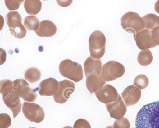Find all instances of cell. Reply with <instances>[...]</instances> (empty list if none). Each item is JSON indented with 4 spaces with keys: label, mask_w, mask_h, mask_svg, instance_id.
Instances as JSON below:
<instances>
[{
    "label": "cell",
    "mask_w": 159,
    "mask_h": 128,
    "mask_svg": "<svg viewBox=\"0 0 159 128\" xmlns=\"http://www.w3.org/2000/svg\"><path fill=\"white\" fill-rule=\"evenodd\" d=\"M113 126L114 128H130V124L127 118L122 117L115 120Z\"/></svg>",
    "instance_id": "obj_26"
},
{
    "label": "cell",
    "mask_w": 159,
    "mask_h": 128,
    "mask_svg": "<svg viewBox=\"0 0 159 128\" xmlns=\"http://www.w3.org/2000/svg\"><path fill=\"white\" fill-rule=\"evenodd\" d=\"M59 71L62 76L75 82L81 81L84 77L81 65L70 59H65L61 62L59 66Z\"/></svg>",
    "instance_id": "obj_3"
},
{
    "label": "cell",
    "mask_w": 159,
    "mask_h": 128,
    "mask_svg": "<svg viewBox=\"0 0 159 128\" xmlns=\"http://www.w3.org/2000/svg\"><path fill=\"white\" fill-rule=\"evenodd\" d=\"M20 98L26 101L34 102L37 97L36 90L29 87L28 83L23 79H16L13 81Z\"/></svg>",
    "instance_id": "obj_10"
},
{
    "label": "cell",
    "mask_w": 159,
    "mask_h": 128,
    "mask_svg": "<svg viewBox=\"0 0 159 128\" xmlns=\"http://www.w3.org/2000/svg\"><path fill=\"white\" fill-rule=\"evenodd\" d=\"M39 21L35 16H26L24 19V25L28 30L36 31L39 25Z\"/></svg>",
    "instance_id": "obj_23"
},
{
    "label": "cell",
    "mask_w": 159,
    "mask_h": 128,
    "mask_svg": "<svg viewBox=\"0 0 159 128\" xmlns=\"http://www.w3.org/2000/svg\"><path fill=\"white\" fill-rule=\"evenodd\" d=\"M136 128H159V100L143 106L137 113Z\"/></svg>",
    "instance_id": "obj_1"
},
{
    "label": "cell",
    "mask_w": 159,
    "mask_h": 128,
    "mask_svg": "<svg viewBox=\"0 0 159 128\" xmlns=\"http://www.w3.org/2000/svg\"><path fill=\"white\" fill-rule=\"evenodd\" d=\"M141 91L134 85L127 86L121 95L126 106L133 105L139 100L141 96Z\"/></svg>",
    "instance_id": "obj_15"
},
{
    "label": "cell",
    "mask_w": 159,
    "mask_h": 128,
    "mask_svg": "<svg viewBox=\"0 0 159 128\" xmlns=\"http://www.w3.org/2000/svg\"><path fill=\"white\" fill-rule=\"evenodd\" d=\"M145 29L151 30L159 27V16L154 14H147L142 17Z\"/></svg>",
    "instance_id": "obj_20"
},
{
    "label": "cell",
    "mask_w": 159,
    "mask_h": 128,
    "mask_svg": "<svg viewBox=\"0 0 159 128\" xmlns=\"http://www.w3.org/2000/svg\"><path fill=\"white\" fill-rule=\"evenodd\" d=\"M63 128H72V127L71 126H66L64 127Z\"/></svg>",
    "instance_id": "obj_32"
},
{
    "label": "cell",
    "mask_w": 159,
    "mask_h": 128,
    "mask_svg": "<svg viewBox=\"0 0 159 128\" xmlns=\"http://www.w3.org/2000/svg\"><path fill=\"white\" fill-rule=\"evenodd\" d=\"M153 59V57L151 51L148 49L141 50L139 53L137 61L142 66H146L150 65Z\"/></svg>",
    "instance_id": "obj_21"
},
{
    "label": "cell",
    "mask_w": 159,
    "mask_h": 128,
    "mask_svg": "<svg viewBox=\"0 0 159 128\" xmlns=\"http://www.w3.org/2000/svg\"><path fill=\"white\" fill-rule=\"evenodd\" d=\"M106 107L110 117L116 120L122 118L127 111L126 106L120 94L116 101L106 104Z\"/></svg>",
    "instance_id": "obj_12"
},
{
    "label": "cell",
    "mask_w": 159,
    "mask_h": 128,
    "mask_svg": "<svg viewBox=\"0 0 159 128\" xmlns=\"http://www.w3.org/2000/svg\"><path fill=\"white\" fill-rule=\"evenodd\" d=\"M73 128H91L90 124L85 119H79L75 122L73 126Z\"/></svg>",
    "instance_id": "obj_28"
},
{
    "label": "cell",
    "mask_w": 159,
    "mask_h": 128,
    "mask_svg": "<svg viewBox=\"0 0 159 128\" xmlns=\"http://www.w3.org/2000/svg\"><path fill=\"white\" fill-rule=\"evenodd\" d=\"M86 78V86L91 94L95 93L106 83V81L103 79L101 74H91Z\"/></svg>",
    "instance_id": "obj_17"
},
{
    "label": "cell",
    "mask_w": 159,
    "mask_h": 128,
    "mask_svg": "<svg viewBox=\"0 0 159 128\" xmlns=\"http://www.w3.org/2000/svg\"><path fill=\"white\" fill-rule=\"evenodd\" d=\"M5 20L11 33L15 37L22 39L26 34V30L21 23V17L17 11H10L6 15Z\"/></svg>",
    "instance_id": "obj_6"
},
{
    "label": "cell",
    "mask_w": 159,
    "mask_h": 128,
    "mask_svg": "<svg viewBox=\"0 0 159 128\" xmlns=\"http://www.w3.org/2000/svg\"><path fill=\"white\" fill-rule=\"evenodd\" d=\"M136 45L142 50L155 47L150 30L144 29L134 34Z\"/></svg>",
    "instance_id": "obj_14"
},
{
    "label": "cell",
    "mask_w": 159,
    "mask_h": 128,
    "mask_svg": "<svg viewBox=\"0 0 159 128\" xmlns=\"http://www.w3.org/2000/svg\"><path fill=\"white\" fill-rule=\"evenodd\" d=\"M133 83L136 87L141 90L145 89L148 86L149 80L145 75L140 74L135 77Z\"/></svg>",
    "instance_id": "obj_24"
},
{
    "label": "cell",
    "mask_w": 159,
    "mask_h": 128,
    "mask_svg": "<svg viewBox=\"0 0 159 128\" xmlns=\"http://www.w3.org/2000/svg\"><path fill=\"white\" fill-rule=\"evenodd\" d=\"M59 82L58 90L53 96L54 101L59 104L66 103L75 89L74 83L70 80L65 79Z\"/></svg>",
    "instance_id": "obj_9"
},
{
    "label": "cell",
    "mask_w": 159,
    "mask_h": 128,
    "mask_svg": "<svg viewBox=\"0 0 159 128\" xmlns=\"http://www.w3.org/2000/svg\"><path fill=\"white\" fill-rule=\"evenodd\" d=\"M83 66L86 77L91 74H101L102 64L100 59L90 56L85 61Z\"/></svg>",
    "instance_id": "obj_16"
},
{
    "label": "cell",
    "mask_w": 159,
    "mask_h": 128,
    "mask_svg": "<svg viewBox=\"0 0 159 128\" xmlns=\"http://www.w3.org/2000/svg\"><path fill=\"white\" fill-rule=\"evenodd\" d=\"M106 128H114L113 126H110L107 127Z\"/></svg>",
    "instance_id": "obj_31"
},
{
    "label": "cell",
    "mask_w": 159,
    "mask_h": 128,
    "mask_svg": "<svg viewBox=\"0 0 159 128\" xmlns=\"http://www.w3.org/2000/svg\"><path fill=\"white\" fill-rule=\"evenodd\" d=\"M106 37L104 34L98 30L93 32L89 39L90 55L96 59H100L105 53Z\"/></svg>",
    "instance_id": "obj_4"
},
{
    "label": "cell",
    "mask_w": 159,
    "mask_h": 128,
    "mask_svg": "<svg viewBox=\"0 0 159 128\" xmlns=\"http://www.w3.org/2000/svg\"><path fill=\"white\" fill-rule=\"evenodd\" d=\"M125 71L122 64L115 61H110L103 65L101 75L106 81H111L122 76Z\"/></svg>",
    "instance_id": "obj_7"
},
{
    "label": "cell",
    "mask_w": 159,
    "mask_h": 128,
    "mask_svg": "<svg viewBox=\"0 0 159 128\" xmlns=\"http://www.w3.org/2000/svg\"><path fill=\"white\" fill-rule=\"evenodd\" d=\"M154 9L155 11L159 14V0L155 2L154 5Z\"/></svg>",
    "instance_id": "obj_30"
},
{
    "label": "cell",
    "mask_w": 159,
    "mask_h": 128,
    "mask_svg": "<svg viewBox=\"0 0 159 128\" xmlns=\"http://www.w3.org/2000/svg\"><path fill=\"white\" fill-rule=\"evenodd\" d=\"M95 94L99 101L106 104L115 101L119 95L115 88L108 84L103 86L95 93Z\"/></svg>",
    "instance_id": "obj_11"
},
{
    "label": "cell",
    "mask_w": 159,
    "mask_h": 128,
    "mask_svg": "<svg viewBox=\"0 0 159 128\" xmlns=\"http://www.w3.org/2000/svg\"><path fill=\"white\" fill-rule=\"evenodd\" d=\"M29 128H35L34 127H29Z\"/></svg>",
    "instance_id": "obj_33"
},
{
    "label": "cell",
    "mask_w": 159,
    "mask_h": 128,
    "mask_svg": "<svg viewBox=\"0 0 159 128\" xmlns=\"http://www.w3.org/2000/svg\"><path fill=\"white\" fill-rule=\"evenodd\" d=\"M24 6L28 14L35 15L40 11L42 3L39 0H26L24 2Z\"/></svg>",
    "instance_id": "obj_19"
},
{
    "label": "cell",
    "mask_w": 159,
    "mask_h": 128,
    "mask_svg": "<svg viewBox=\"0 0 159 128\" xmlns=\"http://www.w3.org/2000/svg\"><path fill=\"white\" fill-rule=\"evenodd\" d=\"M11 123V119L8 114L6 113L0 114V128H8Z\"/></svg>",
    "instance_id": "obj_25"
},
{
    "label": "cell",
    "mask_w": 159,
    "mask_h": 128,
    "mask_svg": "<svg viewBox=\"0 0 159 128\" xmlns=\"http://www.w3.org/2000/svg\"><path fill=\"white\" fill-rule=\"evenodd\" d=\"M57 30L56 25L52 21L44 20L40 22L39 27L35 32L40 37H50L55 34Z\"/></svg>",
    "instance_id": "obj_18"
},
{
    "label": "cell",
    "mask_w": 159,
    "mask_h": 128,
    "mask_svg": "<svg viewBox=\"0 0 159 128\" xmlns=\"http://www.w3.org/2000/svg\"><path fill=\"white\" fill-rule=\"evenodd\" d=\"M120 21L123 29L134 34L145 28L143 19L136 12L130 11L125 13L122 16Z\"/></svg>",
    "instance_id": "obj_5"
},
{
    "label": "cell",
    "mask_w": 159,
    "mask_h": 128,
    "mask_svg": "<svg viewBox=\"0 0 159 128\" xmlns=\"http://www.w3.org/2000/svg\"><path fill=\"white\" fill-rule=\"evenodd\" d=\"M41 76L40 71L38 68L35 67L27 69L24 74L25 79L30 83L38 81L40 79Z\"/></svg>",
    "instance_id": "obj_22"
},
{
    "label": "cell",
    "mask_w": 159,
    "mask_h": 128,
    "mask_svg": "<svg viewBox=\"0 0 159 128\" xmlns=\"http://www.w3.org/2000/svg\"><path fill=\"white\" fill-rule=\"evenodd\" d=\"M150 30L155 47L159 45V27H156Z\"/></svg>",
    "instance_id": "obj_29"
},
{
    "label": "cell",
    "mask_w": 159,
    "mask_h": 128,
    "mask_svg": "<svg viewBox=\"0 0 159 128\" xmlns=\"http://www.w3.org/2000/svg\"></svg>",
    "instance_id": "obj_34"
},
{
    "label": "cell",
    "mask_w": 159,
    "mask_h": 128,
    "mask_svg": "<svg viewBox=\"0 0 159 128\" xmlns=\"http://www.w3.org/2000/svg\"><path fill=\"white\" fill-rule=\"evenodd\" d=\"M22 111L26 118L31 122L39 123L44 118L45 113L43 108L35 103L24 102Z\"/></svg>",
    "instance_id": "obj_8"
},
{
    "label": "cell",
    "mask_w": 159,
    "mask_h": 128,
    "mask_svg": "<svg viewBox=\"0 0 159 128\" xmlns=\"http://www.w3.org/2000/svg\"><path fill=\"white\" fill-rule=\"evenodd\" d=\"M24 0H5V5L9 10H15L18 9L20 5L22 4Z\"/></svg>",
    "instance_id": "obj_27"
},
{
    "label": "cell",
    "mask_w": 159,
    "mask_h": 128,
    "mask_svg": "<svg viewBox=\"0 0 159 128\" xmlns=\"http://www.w3.org/2000/svg\"><path fill=\"white\" fill-rule=\"evenodd\" d=\"M59 85V82L54 78L50 77L41 81L35 89L40 96H53L57 92Z\"/></svg>",
    "instance_id": "obj_13"
},
{
    "label": "cell",
    "mask_w": 159,
    "mask_h": 128,
    "mask_svg": "<svg viewBox=\"0 0 159 128\" xmlns=\"http://www.w3.org/2000/svg\"><path fill=\"white\" fill-rule=\"evenodd\" d=\"M0 92L4 104L11 111L15 118L21 111L22 103L13 81L9 79L1 80Z\"/></svg>",
    "instance_id": "obj_2"
}]
</instances>
